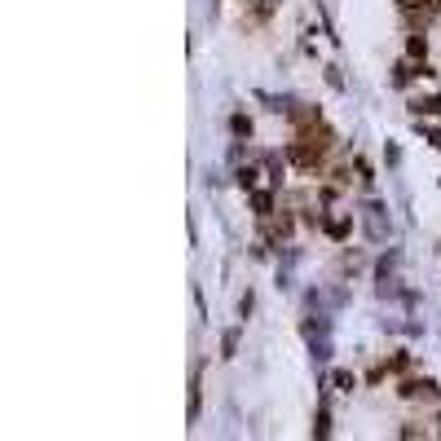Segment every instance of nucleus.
I'll return each mask as SVG.
<instances>
[{
    "label": "nucleus",
    "instance_id": "obj_1",
    "mask_svg": "<svg viewBox=\"0 0 441 441\" xmlns=\"http://www.w3.org/2000/svg\"><path fill=\"white\" fill-rule=\"evenodd\" d=\"M322 159H326V151L318 141H309V137H296L287 146V163H291V168H300V172H318Z\"/></svg>",
    "mask_w": 441,
    "mask_h": 441
},
{
    "label": "nucleus",
    "instance_id": "obj_2",
    "mask_svg": "<svg viewBox=\"0 0 441 441\" xmlns=\"http://www.w3.org/2000/svg\"><path fill=\"white\" fill-rule=\"evenodd\" d=\"M406 58L428 62V36H423V31H411V36H406Z\"/></svg>",
    "mask_w": 441,
    "mask_h": 441
},
{
    "label": "nucleus",
    "instance_id": "obj_3",
    "mask_svg": "<svg viewBox=\"0 0 441 441\" xmlns=\"http://www.w3.org/2000/svg\"><path fill=\"white\" fill-rule=\"evenodd\" d=\"M411 115H441V97L428 93V97H411Z\"/></svg>",
    "mask_w": 441,
    "mask_h": 441
},
{
    "label": "nucleus",
    "instance_id": "obj_4",
    "mask_svg": "<svg viewBox=\"0 0 441 441\" xmlns=\"http://www.w3.org/2000/svg\"><path fill=\"white\" fill-rule=\"evenodd\" d=\"M322 230H326V234H331L335 243H345V238H349V230H353V225H349V217H326V221H322Z\"/></svg>",
    "mask_w": 441,
    "mask_h": 441
},
{
    "label": "nucleus",
    "instance_id": "obj_5",
    "mask_svg": "<svg viewBox=\"0 0 441 441\" xmlns=\"http://www.w3.org/2000/svg\"><path fill=\"white\" fill-rule=\"evenodd\" d=\"M384 366H388V375H406V371H411V353L397 349L393 357H384Z\"/></svg>",
    "mask_w": 441,
    "mask_h": 441
},
{
    "label": "nucleus",
    "instance_id": "obj_6",
    "mask_svg": "<svg viewBox=\"0 0 441 441\" xmlns=\"http://www.w3.org/2000/svg\"><path fill=\"white\" fill-rule=\"evenodd\" d=\"M230 128H234V137H252V120H248V115H234Z\"/></svg>",
    "mask_w": 441,
    "mask_h": 441
},
{
    "label": "nucleus",
    "instance_id": "obj_7",
    "mask_svg": "<svg viewBox=\"0 0 441 441\" xmlns=\"http://www.w3.org/2000/svg\"><path fill=\"white\" fill-rule=\"evenodd\" d=\"M274 212V194H256V217H269Z\"/></svg>",
    "mask_w": 441,
    "mask_h": 441
},
{
    "label": "nucleus",
    "instance_id": "obj_8",
    "mask_svg": "<svg viewBox=\"0 0 441 441\" xmlns=\"http://www.w3.org/2000/svg\"><path fill=\"white\" fill-rule=\"evenodd\" d=\"M397 437H428V428H419V423H402Z\"/></svg>",
    "mask_w": 441,
    "mask_h": 441
},
{
    "label": "nucleus",
    "instance_id": "obj_9",
    "mask_svg": "<svg viewBox=\"0 0 441 441\" xmlns=\"http://www.w3.org/2000/svg\"><path fill=\"white\" fill-rule=\"evenodd\" d=\"M238 186L252 190V186H256V168H243V172H238Z\"/></svg>",
    "mask_w": 441,
    "mask_h": 441
},
{
    "label": "nucleus",
    "instance_id": "obj_10",
    "mask_svg": "<svg viewBox=\"0 0 441 441\" xmlns=\"http://www.w3.org/2000/svg\"><path fill=\"white\" fill-rule=\"evenodd\" d=\"M335 384H340V388H353L357 380H353V375H349V371H335Z\"/></svg>",
    "mask_w": 441,
    "mask_h": 441
},
{
    "label": "nucleus",
    "instance_id": "obj_11",
    "mask_svg": "<svg viewBox=\"0 0 441 441\" xmlns=\"http://www.w3.org/2000/svg\"><path fill=\"white\" fill-rule=\"evenodd\" d=\"M433 146H437V151H441V128H433Z\"/></svg>",
    "mask_w": 441,
    "mask_h": 441
},
{
    "label": "nucleus",
    "instance_id": "obj_12",
    "mask_svg": "<svg viewBox=\"0 0 441 441\" xmlns=\"http://www.w3.org/2000/svg\"><path fill=\"white\" fill-rule=\"evenodd\" d=\"M437 433H441V415H437Z\"/></svg>",
    "mask_w": 441,
    "mask_h": 441
},
{
    "label": "nucleus",
    "instance_id": "obj_13",
    "mask_svg": "<svg viewBox=\"0 0 441 441\" xmlns=\"http://www.w3.org/2000/svg\"><path fill=\"white\" fill-rule=\"evenodd\" d=\"M433 9H441V0H437V5H433Z\"/></svg>",
    "mask_w": 441,
    "mask_h": 441
}]
</instances>
